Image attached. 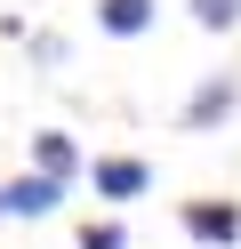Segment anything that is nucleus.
<instances>
[{
  "mask_svg": "<svg viewBox=\"0 0 241 249\" xmlns=\"http://www.w3.org/2000/svg\"><path fill=\"white\" fill-rule=\"evenodd\" d=\"M177 225H185L193 249H241V201H225V193H193L185 209H177Z\"/></svg>",
  "mask_w": 241,
  "mask_h": 249,
  "instance_id": "obj_2",
  "label": "nucleus"
},
{
  "mask_svg": "<svg viewBox=\"0 0 241 249\" xmlns=\"http://www.w3.org/2000/svg\"><path fill=\"white\" fill-rule=\"evenodd\" d=\"M32 65L56 72V65H64V40H56V33H32Z\"/></svg>",
  "mask_w": 241,
  "mask_h": 249,
  "instance_id": "obj_9",
  "label": "nucleus"
},
{
  "mask_svg": "<svg viewBox=\"0 0 241 249\" xmlns=\"http://www.w3.org/2000/svg\"><path fill=\"white\" fill-rule=\"evenodd\" d=\"M80 177L96 185V201H145L153 193V161H137V153H96V161H80Z\"/></svg>",
  "mask_w": 241,
  "mask_h": 249,
  "instance_id": "obj_3",
  "label": "nucleus"
},
{
  "mask_svg": "<svg viewBox=\"0 0 241 249\" xmlns=\"http://www.w3.org/2000/svg\"><path fill=\"white\" fill-rule=\"evenodd\" d=\"M161 24V0H96V33L105 40H145Z\"/></svg>",
  "mask_w": 241,
  "mask_h": 249,
  "instance_id": "obj_5",
  "label": "nucleus"
},
{
  "mask_svg": "<svg viewBox=\"0 0 241 249\" xmlns=\"http://www.w3.org/2000/svg\"><path fill=\"white\" fill-rule=\"evenodd\" d=\"M0 193H8V217H56L64 209V177H48V169H24V177H8Z\"/></svg>",
  "mask_w": 241,
  "mask_h": 249,
  "instance_id": "obj_4",
  "label": "nucleus"
},
{
  "mask_svg": "<svg viewBox=\"0 0 241 249\" xmlns=\"http://www.w3.org/2000/svg\"><path fill=\"white\" fill-rule=\"evenodd\" d=\"M0 225H8V193H0Z\"/></svg>",
  "mask_w": 241,
  "mask_h": 249,
  "instance_id": "obj_10",
  "label": "nucleus"
},
{
  "mask_svg": "<svg viewBox=\"0 0 241 249\" xmlns=\"http://www.w3.org/2000/svg\"><path fill=\"white\" fill-rule=\"evenodd\" d=\"M241 113V72H201V81L185 89V105H177V129H225V121Z\"/></svg>",
  "mask_w": 241,
  "mask_h": 249,
  "instance_id": "obj_1",
  "label": "nucleus"
},
{
  "mask_svg": "<svg viewBox=\"0 0 241 249\" xmlns=\"http://www.w3.org/2000/svg\"><path fill=\"white\" fill-rule=\"evenodd\" d=\"M32 169H48V177L73 185V177H80V145H73V129H40V137H32Z\"/></svg>",
  "mask_w": 241,
  "mask_h": 249,
  "instance_id": "obj_6",
  "label": "nucleus"
},
{
  "mask_svg": "<svg viewBox=\"0 0 241 249\" xmlns=\"http://www.w3.org/2000/svg\"><path fill=\"white\" fill-rule=\"evenodd\" d=\"M185 17L201 24V33H233V24H241V0H185Z\"/></svg>",
  "mask_w": 241,
  "mask_h": 249,
  "instance_id": "obj_7",
  "label": "nucleus"
},
{
  "mask_svg": "<svg viewBox=\"0 0 241 249\" xmlns=\"http://www.w3.org/2000/svg\"><path fill=\"white\" fill-rule=\"evenodd\" d=\"M80 249H129V225L121 217H89L80 225Z\"/></svg>",
  "mask_w": 241,
  "mask_h": 249,
  "instance_id": "obj_8",
  "label": "nucleus"
}]
</instances>
